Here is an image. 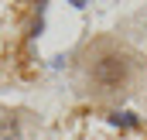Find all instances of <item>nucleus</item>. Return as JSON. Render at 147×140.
<instances>
[{"mask_svg":"<svg viewBox=\"0 0 147 140\" xmlns=\"http://www.w3.org/2000/svg\"><path fill=\"white\" fill-rule=\"evenodd\" d=\"M0 140H21L17 120H3V123H0Z\"/></svg>","mask_w":147,"mask_h":140,"instance_id":"nucleus-2","label":"nucleus"},{"mask_svg":"<svg viewBox=\"0 0 147 140\" xmlns=\"http://www.w3.org/2000/svg\"><path fill=\"white\" fill-rule=\"evenodd\" d=\"M92 79L103 85V89H116L123 79H127V62L120 55H103L96 65H92Z\"/></svg>","mask_w":147,"mask_h":140,"instance_id":"nucleus-1","label":"nucleus"}]
</instances>
